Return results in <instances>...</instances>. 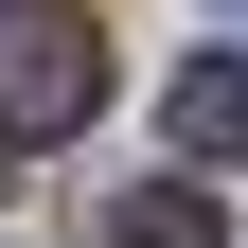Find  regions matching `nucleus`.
I'll return each mask as SVG.
<instances>
[{
    "label": "nucleus",
    "mask_w": 248,
    "mask_h": 248,
    "mask_svg": "<svg viewBox=\"0 0 248 248\" xmlns=\"http://www.w3.org/2000/svg\"><path fill=\"white\" fill-rule=\"evenodd\" d=\"M89 107H107L89 18H0V142H71Z\"/></svg>",
    "instance_id": "nucleus-1"
},
{
    "label": "nucleus",
    "mask_w": 248,
    "mask_h": 248,
    "mask_svg": "<svg viewBox=\"0 0 248 248\" xmlns=\"http://www.w3.org/2000/svg\"><path fill=\"white\" fill-rule=\"evenodd\" d=\"M160 142L177 160H248V53H195V71L160 89Z\"/></svg>",
    "instance_id": "nucleus-2"
},
{
    "label": "nucleus",
    "mask_w": 248,
    "mask_h": 248,
    "mask_svg": "<svg viewBox=\"0 0 248 248\" xmlns=\"http://www.w3.org/2000/svg\"><path fill=\"white\" fill-rule=\"evenodd\" d=\"M107 248H231V231H213L195 177H142V195H107Z\"/></svg>",
    "instance_id": "nucleus-3"
},
{
    "label": "nucleus",
    "mask_w": 248,
    "mask_h": 248,
    "mask_svg": "<svg viewBox=\"0 0 248 248\" xmlns=\"http://www.w3.org/2000/svg\"><path fill=\"white\" fill-rule=\"evenodd\" d=\"M0 160H18V142H0Z\"/></svg>",
    "instance_id": "nucleus-4"
}]
</instances>
